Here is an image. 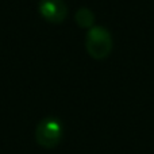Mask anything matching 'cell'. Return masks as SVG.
<instances>
[{"mask_svg": "<svg viewBox=\"0 0 154 154\" xmlns=\"http://www.w3.org/2000/svg\"><path fill=\"white\" fill-rule=\"evenodd\" d=\"M39 14L50 23H61L66 18L68 8L64 0H41Z\"/></svg>", "mask_w": 154, "mask_h": 154, "instance_id": "3", "label": "cell"}, {"mask_svg": "<svg viewBox=\"0 0 154 154\" xmlns=\"http://www.w3.org/2000/svg\"><path fill=\"white\" fill-rule=\"evenodd\" d=\"M85 48L92 58H106L112 50V38L109 31L101 26H95L89 29L85 37Z\"/></svg>", "mask_w": 154, "mask_h": 154, "instance_id": "1", "label": "cell"}, {"mask_svg": "<svg viewBox=\"0 0 154 154\" xmlns=\"http://www.w3.org/2000/svg\"><path fill=\"white\" fill-rule=\"evenodd\" d=\"M64 128L61 120L54 116L43 118L35 128V141L41 147L53 149L61 142Z\"/></svg>", "mask_w": 154, "mask_h": 154, "instance_id": "2", "label": "cell"}, {"mask_svg": "<svg viewBox=\"0 0 154 154\" xmlns=\"http://www.w3.org/2000/svg\"><path fill=\"white\" fill-rule=\"evenodd\" d=\"M76 23L81 29H92L93 22H95V15L93 12L87 7H81L76 12Z\"/></svg>", "mask_w": 154, "mask_h": 154, "instance_id": "4", "label": "cell"}]
</instances>
